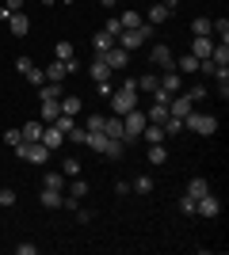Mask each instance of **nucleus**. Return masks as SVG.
<instances>
[{"label": "nucleus", "instance_id": "nucleus-46", "mask_svg": "<svg viewBox=\"0 0 229 255\" xmlns=\"http://www.w3.org/2000/svg\"><path fill=\"white\" fill-rule=\"evenodd\" d=\"M115 194H119V198H126V194H130V179H119V183H115Z\"/></svg>", "mask_w": 229, "mask_h": 255}, {"label": "nucleus", "instance_id": "nucleus-22", "mask_svg": "<svg viewBox=\"0 0 229 255\" xmlns=\"http://www.w3.org/2000/svg\"><path fill=\"white\" fill-rule=\"evenodd\" d=\"M65 171H46L42 175V187H50V191H65Z\"/></svg>", "mask_w": 229, "mask_h": 255}, {"label": "nucleus", "instance_id": "nucleus-36", "mask_svg": "<svg viewBox=\"0 0 229 255\" xmlns=\"http://www.w3.org/2000/svg\"><path fill=\"white\" fill-rule=\"evenodd\" d=\"M69 141H73V145H84V141H88V129H84V122H76V126L69 129Z\"/></svg>", "mask_w": 229, "mask_h": 255}, {"label": "nucleus", "instance_id": "nucleus-39", "mask_svg": "<svg viewBox=\"0 0 229 255\" xmlns=\"http://www.w3.org/2000/svg\"><path fill=\"white\" fill-rule=\"evenodd\" d=\"M103 31H107L111 38H119V34H122V23H119V15H111V19L103 23Z\"/></svg>", "mask_w": 229, "mask_h": 255}, {"label": "nucleus", "instance_id": "nucleus-5", "mask_svg": "<svg viewBox=\"0 0 229 255\" xmlns=\"http://www.w3.org/2000/svg\"><path fill=\"white\" fill-rule=\"evenodd\" d=\"M11 152L19 160H27V164H46V160H50V149H46L42 141H19Z\"/></svg>", "mask_w": 229, "mask_h": 255}, {"label": "nucleus", "instance_id": "nucleus-23", "mask_svg": "<svg viewBox=\"0 0 229 255\" xmlns=\"http://www.w3.org/2000/svg\"><path fill=\"white\" fill-rule=\"evenodd\" d=\"M65 96V88L54 84V80H46V84H38V99H61Z\"/></svg>", "mask_w": 229, "mask_h": 255}, {"label": "nucleus", "instance_id": "nucleus-25", "mask_svg": "<svg viewBox=\"0 0 229 255\" xmlns=\"http://www.w3.org/2000/svg\"><path fill=\"white\" fill-rule=\"evenodd\" d=\"M103 133H107V137H115V141H122V118H119V115L103 118Z\"/></svg>", "mask_w": 229, "mask_h": 255}, {"label": "nucleus", "instance_id": "nucleus-3", "mask_svg": "<svg viewBox=\"0 0 229 255\" xmlns=\"http://www.w3.org/2000/svg\"><path fill=\"white\" fill-rule=\"evenodd\" d=\"M153 34H157V27H153V23H142V27H134V31H122L115 42H119L122 50H130V53H134V50H142V46L149 42Z\"/></svg>", "mask_w": 229, "mask_h": 255}, {"label": "nucleus", "instance_id": "nucleus-6", "mask_svg": "<svg viewBox=\"0 0 229 255\" xmlns=\"http://www.w3.org/2000/svg\"><path fill=\"white\" fill-rule=\"evenodd\" d=\"M149 61L153 65H157V69H161V73H172V69H176V57H172V50H168V46H153V50H149Z\"/></svg>", "mask_w": 229, "mask_h": 255}, {"label": "nucleus", "instance_id": "nucleus-18", "mask_svg": "<svg viewBox=\"0 0 229 255\" xmlns=\"http://www.w3.org/2000/svg\"><path fill=\"white\" fill-rule=\"evenodd\" d=\"M168 15H172V11H168V8H164V4H161V0H157V4H153V8L145 11L142 19H145V23H153V27H161V23L168 19Z\"/></svg>", "mask_w": 229, "mask_h": 255}, {"label": "nucleus", "instance_id": "nucleus-2", "mask_svg": "<svg viewBox=\"0 0 229 255\" xmlns=\"http://www.w3.org/2000/svg\"><path fill=\"white\" fill-rule=\"evenodd\" d=\"M184 129H191L199 137H214V133H218V118L207 115V111H191V115L184 118Z\"/></svg>", "mask_w": 229, "mask_h": 255}, {"label": "nucleus", "instance_id": "nucleus-10", "mask_svg": "<svg viewBox=\"0 0 229 255\" xmlns=\"http://www.w3.org/2000/svg\"><path fill=\"white\" fill-rule=\"evenodd\" d=\"M195 213H199V217H218V213H222V202L207 191L203 198H195Z\"/></svg>", "mask_w": 229, "mask_h": 255}, {"label": "nucleus", "instance_id": "nucleus-21", "mask_svg": "<svg viewBox=\"0 0 229 255\" xmlns=\"http://www.w3.org/2000/svg\"><path fill=\"white\" fill-rule=\"evenodd\" d=\"M38 198H42L46 210H61V198H65V191H50V187H42V194H38Z\"/></svg>", "mask_w": 229, "mask_h": 255}, {"label": "nucleus", "instance_id": "nucleus-1", "mask_svg": "<svg viewBox=\"0 0 229 255\" xmlns=\"http://www.w3.org/2000/svg\"><path fill=\"white\" fill-rule=\"evenodd\" d=\"M134 107H138V80H134V76H126V80H122V88H115V92H111V111H115V115H130Z\"/></svg>", "mask_w": 229, "mask_h": 255}, {"label": "nucleus", "instance_id": "nucleus-29", "mask_svg": "<svg viewBox=\"0 0 229 255\" xmlns=\"http://www.w3.org/2000/svg\"><path fill=\"white\" fill-rule=\"evenodd\" d=\"M119 23H122V31H134V27H142L145 19H142V15H138V11L130 8V11H122V15H119Z\"/></svg>", "mask_w": 229, "mask_h": 255}, {"label": "nucleus", "instance_id": "nucleus-19", "mask_svg": "<svg viewBox=\"0 0 229 255\" xmlns=\"http://www.w3.org/2000/svg\"><path fill=\"white\" fill-rule=\"evenodd\" d=\"M42 126H46L42 118H38V122H23V126H19V137L23 141H42Z\"/></svg>", "mask_w": 229, "mask_h": 255}, {"label": "nucleus", "instance_id": "nucleus-26", "mask_svg": "<svg viewBox=\"0 0 229 255\" xmlns=\"http://www.w3.org/2000/svg\"><path fill=\"white\" fill-rule=\"evenodd\" d=\"M111 46H115V38H111L107 31H96V34H92V50H96V53H107Z\"/></svg>", "mask_w": 229, "mask_h": 255}, {"label": "nucleus", "instance_id": "nucleus-43", "mask_svg": "<svg viewBox=\"0 0 229 255\" xmlns=\"http://www.w3.org/2000/svg\"><path fill=\"white\" fill-rule=\"evenodd\" d=\"M0 206H15V191L11 187H0Z\"/></svg>", "mask_w": 229, "mask_h": 255}, {"label": "nucleus", "instance_id": "nucleus-17", "mask_svg": "<svg viewBox=\"0 0 229 255\" xmlns=\"http://www.w3.org/2000/svg\"><path fill=\"white\" fill-rule=\"evenodd\" d=\"M157 80H161V84H157V88H161V92H172V96H176V92H180V88H184V76L176 73V69H172V73H161V76H157Z\"/></svg>", "mask_w": 229, "mask_h": 255}, {"label": "nucleus", "instance_id": "nucleus-13", "mask_svg": "<svg viewBox=\"0 0 229 255\" xmlns=\"http://www.w3.org/2000/svg\"><path fill=\"white\" fill-rule=\"evenodd\" d=\"M4 23H8V31L15 34V38H23V34L31 31V19H27L23 11H11V15H8V19H4Z\"/></svg>", "mask_w": 229, "mask_h": 255}, {"label": "nucleus", "instance_id": "nucleus-28", "mask_svg": "<svg viewBox=\"0 0 229 255\" xmlns=\"http://www.w3.org/2000/svg\"><path fill=\"white\" fill-rule=\"evenodd\" d=\"M65 194H73V198H84V194H88V183L80 179V175H73V179L65 183Z\"/></svg>", "mask_w": 229, "mask_h": 255}, {"label": "nucleus", "instance_id": "nucleus-7", "mask_svg": "<svg viewBox=\"0 0 229 255\" xmlns=\"http://www.w3.org/2000/svg\"><path fill=\"white\" fill-rule=\"evenodd\" d=\"M42 73H46V80H54V84H61V80H65L69 73H76V57H73V61H50V65L42 69Z\"/></svg>", "mask_w": 229, "mask_h": 255}, {"label": "nucleus", "instance_id": "nucleus-32", "mask_svg": "<svg viewBox=\"0 0 229 255\" xmlns=\"http://www.w3.org/2000/svg\"><path fill=\"white\" fill-rule=\"evenodd\" d=\"M130 187H134L138 194H153V187H157V183H153V175H138V179H134Z\"/></svg>", "mask_w": 229, "mask_h": 255}, {"label": "nucleus", "instance_id": "nucleus-30", "mask_svg": "<svg viewBox=\"0 0 229 255\" xmlns=\"http://www.w3.org/2000/svg\"><path fill=\"white\" fill-rule=\"evenodd\" d=\"M145 156H149L153 168H161L164 160H168V152H164V145H149V149H145Z\"/></svg>", "mask_w": 229, "mask_h": 255}, {"label": "nucleus", "instance_id": "nucleus-35", "mask_svg": "<svg viewBox=\"0 0 229 255\" xmlns=\"http://www.w3.org/2000/svg\"><path fill=\"white\" fill-rule=\"evenodd\" d=\"M145 118H149V122H164V118H168V107H164V103H153L149 111H145Z\"/></svg>", "mask_w": 229, "mask_h": 255}, {"label": "nucleus", "instance_id": "nucleus-33", "mask_svg": "<svg viewBox=\"0 0 229 255\" xmlns=\"http://www.w3.org/2000/svg\"><path fill=\"white\" fill-rule=\"evenodd\" d=\"M46 126H57V129H61V133H65V137H69V129L76 126V118H69V115H57L54 122H46Z\"/></svg>", "mask_w": 229, "mask_h": 255}, {"label": "nucleus", "instance_id": "nucleus-12", "mask_svg": "<svg viewBox=\"0 0 229 255\" xmlns=\"http://www.w3.org/2000/svg\"><path fill=\"white\" fill-rule=\"evenodd\" d=\"M57 107H61V115H69V118H80V111H84L80 96H73V92H65V96L57 99Z\"/></svg>", "mask_w": 229, "mask_h": 255}, {"label": "nucleus", "instance_id": "nucleus-41", "mask_svg": "<svg viewBox=\"0 0 229 255\" xmlns=\"http://www.w3.org/2000/svg\"><path fill=\"white\" fill-rule=\"evenodd\" d=\"M191 34H210V19H203V15H199V19L191 23Z\"/></svg>", "mask_w": 229, "mask_h": 255}, {"label": "nucleus", "instance_id": "nucleus-47", "mask_svg": "<svg viewBox=\"0 0 229 255\" xmlns=\"http://www.w3.org/2000/svg\"><path fill=\"white\" fill-rule=\"evenodd\" d=\"M15 252H19V255H34L38 248H34V244H15Z\"/></svg>", "mask_w": 229, "mask_h": 255}, {"label": "nucleus", "instance_id": "nucleus-16", "mask_svg": "<svg viewBox=\"0 0 229 255\" xmlns=\"http://www.w3.org/2000/svg\"><path fill=\"white\" fill-rule=\"evenodd\" d=\"M191 53H195L199 61H207L210 53H214V42H210V34H195V42H191Z\"/></svg>", "mask_w": 229, "mask_h": 255}, {"label": "nucleus", "instance_id": "nucleus-11", "mask_svg": "<svg viewBox=\"0 0 229 255\" xmlns=\"http://www.w3.org/2000/svg\"><path fill=\"white\" fill-rule=\"evenodd\" d=\"M42 145L50 152H61V149H65V133H61L57 126H42Z\"/></svg>", "mask_w": 229, "mask_h": 255}, {"label": "nucleus", "instance_id": "nucleus-48", "mask_svg": "<svg viewBox=\"0 0 229 255\" xmlns=\"http://www.w3.org/2000/svg\"><path fill=\"white\" fill-rule=\"evenodd\" d=\"M99 4H103V8H115V4H119V0H99Z\"/></svg>", "mask_w": 229, "mask_h": 255}, {"label": "nucleus", "instance_id": "nucleus-24", "mask_svg": "<svg viewBox=\"0 0 229 255\" xmlns=\"http://www.w3.org/2000/svg\"><path fill=\"white\" fill-rule=\"evenodd\" d=\"M57 115H61V107H57V99H42V107H38V118H42V122H54Z\"/></svg>", "mask_w": 229, "mask_h": 255}, {"label": "nucleus", "instance_id": "nucleus-44", "mask_svg": "<svg viewBox=\"0 0 229 255\" xmlns=\"http://www.w3.org/2000/svg\"><path fill=\"white\" fill-rule=\"evenodd\" d=\"M19 129H8V133H4V145H8V149H15V145H19Z\"/></svg>", "mask_w": 229, "mask_h": 255}, {"label": "nucleus", "instance_id": "nucleus-14", "mask_svg": "<svg viewBox=\"0 0 229 255\" xmlns=\"http://www.w3.org/2000/svg\"><path fill=\"white\" fill-rule=\"evenodd\" d=\"M164 137H168V133H164L161 122H145V129H142V141H145V145H164Z\"/></svg>", "mask_w": 229, "mask_h": 255}, {"label": "nucleus", "instance_id": "nucleus-49", "mask_svg": "<svg viewBox=\"0 0 229 255\" xmlns=\"http://www.w3.org/2000/svg\"><path fill=\"white\" fill-rule=\"evenodd\" d=\"M38 4H46V8H50V4H57V0H38Z\"/></svg>", "mask_w": 229, "mask_h": 255}, {"label": "nucleus", "instance_id": "nucleus-37", "mask_svg": "<svg viewBox=\"0 0 229 255\" xmlns=\"http://www.w3.org/2000/svg\"><path fill=\"white\" fill-rule=\"evenodd\" d=\"M61 171H65V179H73V175H80V160H76V156H65V164H61Z\"/></svg>", "mask_w": 229, "mask_h": 255}, {"label": "nucleus", "instance_id": "nucleus-15", "mask_svg": "<svg viewBox=\"0 0 229 255\" xmlns=\"http://www.w3.org/2000/svg\"><path fill=\"white\" fill-rule=\"evenodd\" d=\"M88 76H92L96 84H99V80H111V65L103 61V53H96V61L88 65Z\"/></svg>", "mask_w": 229, "mask_h": 255}, {"label": "nucleus", "instance_id": "nucleus-9", "mask_svg": "<svg viewBox=\"0 0 229 255\" xmlns=\"http://www.w3.org/2000/svg\"><path fill=\"white\" fill-rule=\"evenodd\" d=\"M191 111H195V107H191V99H187L184 92H176V96L168 99V115H172V118H180V122H184V118L191 115Z\"/></svg>", "mask_w": 229, "mask_h": 255}, {"label": "nucleus", "instance_id": "nucleus-38", "mask_svg": "<svg viewBox=\"0 0 229 255\" xmlns=\"http://www.w3.org/2000/svg\"><path fill=\"white\" fill-rule=\"evenodd\" d=\"M23 76H27V80H31L34 88H38V84H46V73H42V69H38V65H31V69H27V73H23Z\"/></svg>", "mask_w": 229, "mask_h": 255}, {"label": "nucleus", "instance_id": "nucleus-45", "mask_svg": "<svg viewBox=\"0 0 229 255\" xmlns=\"http://www.w3.org/2000/svg\"><path fill=\"white\" fill-rule=\"evenodd\" d=\"M184 96L191 99V103H195V99H203V96H207V88H203V84H191V92H184Z\"/></svg>", "mask_w": 229, "mask_h": 255}, {"label": "nucleus", "instance_id": "nucleus-4", "mask_svg": "<svg viewBox=\"0 0 229 255\" xmlns=\"http://www.w3.org/2000/svg\"><path fill=\"white\" fill-rule=\"evenodd\" d=\"M145 122H149V118H145V111H138V107H134L130 115H122V141H126V145H134V141L142 137Z\"/></svg>", "mask_w": 229, "mask_h": 255}, {"label": "nucleus", "instance_id": "nucleus-34", "mask_svg": "<svg viewBox=\"0 0 229 255\" xmlns=\"http://www.w3.org/2000/svg\"><path fill=\"white\" fill-rule=\"evenodd\" d=\"M54 57H57V61H73V57H76V53H73V42H57V46H54Z\"/></svg>", "mask_w": 229, "mask_h": 255}, {"label": "nucleus", "instance_id": "nucleus-42", "mask_svg": "<svg viewBox=\"0 0 229 255\" xmlns=\"http://www.w3.org/2000/svg\"><path fill=\"white\" fill-rule=\"evenodd\" d=\"M180 213H187V217H195V198H187V194H184V198H180Z\"/></svg>", "mask_w": 229, "mask_h": 255}, {"label": "nucleus", "instance_id": "nucleus-20", "mask_svg": "<svg viewBox=\"0 0 229 255\" xmlns=\"http://www.w3.org/2000/svg\"><path fill=\"white\" fill-rule=\"evenodd\" d=\"M176 73H180V76H191V73H199V57H195V53H184V57L176 61Z\"/></svg>", "mask_w": 229, "mask_h": 255}, {"label": "nucleus", "instance_id": "nucleus-27", "mask_svg": "<svg viewBox=\"0 0 229 255\" xmlns=\"http://www.w3.org/2000/svg\"><path fill=\"white\" fill-rule=\"evenodd\" d=\"M207 191H210V183L203 179V175H195V179L187 183V198H203V194H207Z\"/></svg>", "mask_w": 229, "mask_h": 255}, {"label": "nucleus", "instance_id": "nucleus-31", "mask_svg": "<svg viewBox=\"0 0 229 255\" xmlns=\"http://www.w3.org/2000/svg\"><path fill=\"white\" fill-rule=\"evenodd\" d=\"M134 80H138V92H149V96L157 92V84H161V80H157L153 73H145V76H134Z\"/></svg>", "mask_w": 229, "mask_h": 255}, {"label": "nucleus", "instance_id": "nucleus-8", "mask_svg": "<svg viewBox=\"0 0 229 255\" xmlns=\"http://www.w3.org/2000/svg\"><path fill=\"white\" fill-rule=\"evenodd\" d=\"M103 61L111 65V73H122V69H126V65H130V50H122V46L115 42V46H111L107 53H103Z\"/></svg>", "mask_w": 229, "mask_h": 255}, {"label": "nucleus", "instance_id": "nucleus-40", "mask_svg": "<svg viewBox=\"0 0 229 255\" xmlns=\"http://www.w3.org/2000/svg\"><path fill=\"white\" fill-rule=\"evenodd\" d=\"M84 129L92 133V129H103V115H88L84 118Z\"/></svg>", "mask_w": 229, "mask_h": 255}]
</instances>
